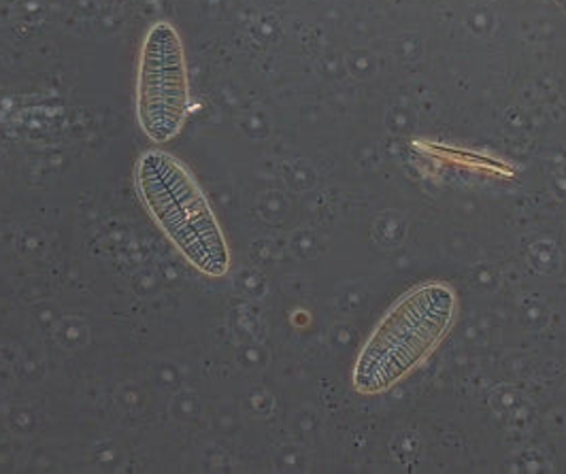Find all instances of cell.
<instances>
[{
  "label": "cell",
  "mask_w": 566,
  "mask_h": 474,
  "mask_svg": "<svg viewBox=\"0 0 566 474\" xmlns=\"http://www.w3.org/2000/svg\"><path fill=\"white\" fill-rule=\"evenodd\" d=\"M135 190L172 247L200 275L218 280L230 271V250L199 181L181 160L147 149L135 167Z\"/></svg>",
  "instance_id": "6da1fadb"
},
{
  "label": "cell",
  "mask_w": 566,
  "mask_h": 474,
  "mask_svg": "<svg viewBox=\"0 0 566 474\" xmlns=\"http://www.w3.org/2000/svg\"><path fill=\"white\" fill-rule=\"evenodd\" d=\"M455 310L458 296L443 281L405 292L368 336L354 368V388L381 393L397 386L439 347L452 328Z\"/></svg>",
  "instance_id": "7a4b0ae2"
},
{
  "label": "cell",
  "mask_w": 566,
  "mask_h": 474,
  "mask_svg": "<svg viewBox=\"0 0 566 474\" xmlns=\"http://www.w3.org/2000/svg\"><path fill=\"white\" fill-rule=\"evenodd\" d=\"M190 113V80L181 36L170 22L151 24L137 64V119L151 143L175 139Z\"/></svg>",
  "instance_id": "3957f363"
}]
</instances>
